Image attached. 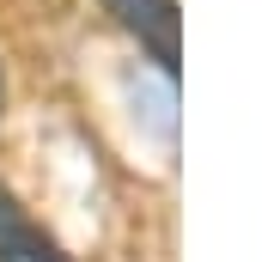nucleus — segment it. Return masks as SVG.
Returning <instances> with one entry per match:
<instances>
[{"instance_id": "nucleus-3", "label": "nucleus", "mask_w": 262, "mask_h": 262, "mask_svg": "<svg viewBox=\"0 0 262 262\" xmlns=\"http://www.w3.org/2000/svg\"><path fill=\"white\" fill-rule=\"evenodd\" d=\"M0 116H6V67H0Z\"/></svg>"}, {"instance_id": "nucleus-1", "label": "nucleus", "mask_w": 262, "mask_h": 262, "mask_svg": "<svg viewBox=\"0 0 262 262\" xmlns=\"http://www.w3.org/2000/svg\"><path fill=\"white\" fill-rule=\"evenodd\" d=\"M104 12L140 43L146 61H159V73H177V61H183V12H177V0H104Z\"/></svg>"}, {"instance_id": "nucleus-2", "label": "nucleus", "mask_w": 262, "mask_h": 262, "mask_svg": "<svg viewBox=\"0 0 262 262\" xmlns=\"http://www.w3.org/2000/svg\"><path fill=\"white\" fill-rule=\"evenodd\" d=\"M0 262H73L67 244L0 183Z\"/></svg>"}]
</instances>
